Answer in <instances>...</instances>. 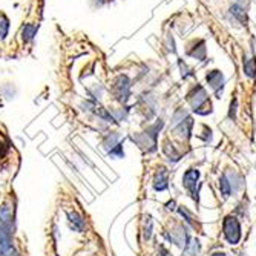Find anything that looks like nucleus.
Masks as SVG:
<instances>
[{"mask_svg": "<svg viewBox=\"0 0 256 256\" xmlns=\"http://www.w3.org/2000/svg\"><path fill=\"white\" fill-rule=\"evenodd\" d=\"M12 208L10 204L0 207V254L20 256L12 246Z\"/></svg>", "mask_w": 256, "mask_h": 256, "instance_id": "f257e3e1", "label": "nucleus"}, {"mask_svg": "<svg viewBox=\"0 0 256 256\" xmlns=\"http://www.w3.org/2000/svg\"><path fill=\"white\" fill-rule=\"evenodd\" d=\"M222 230H224V236L227 240L228 244L235 246L240 242L241 240V226L240 221L235 216H226L224 222H222Z\"/></svg>", "mask_w": 256, "mask_h": 256, "instance_id": "f03ea898", "label": "nucleus"}, {"mask_svg": "<svg viewBox=\"0 0 256 256\" xmlns=\"http://www.w3.org/2000/svg\"><path fill=\"white\" fill-rule=\"evenodd\" d=\"M238 175L235 172H226L221 178V182H220V189H221V194L224 198H228L232 194L238 192L241 182H235V178Z\"/></svg>", "mask_w": 256, "mask_h": 256, "instance_id": "7ed1b4c3", "label": "nucleus"}, {"mask_svg": "<svg viewBox=\"0 0 256 256\" xmlns=\"http://www.w3.org/2000/svg\"><path fill=\"white\" fill-rule=\"evenodd\" d=\"M188 102L190 103L192 109H194L195 112L200 114L202 104L207 103V94H206L204 88L200 86V84H196V88H194V89L189 92V94H188Z\"/></svg>", "mask_w": 256, "mask_h": 256, "instance_id": "20e7f679", "label": "nucleus"}, {"mask_svg": "<svg viewBox=\"0 0 256 256\" xmlns=\"http://www.w3.org/2000/svg\"><path fill=\"white\" fill-rule=\"evenodd\" d=\"M200 180V172L196 169H189L182 176V184L188 189L195 201H198V192H196V182Z\"/></svg>", "mask_w": 256, "mask_h": 256, "instance_id": "39448f33", "label": "nucleus"}, {"mask_svg": "<svg viewBox=\"0 0 256 256\" xmlns=\"http://www.w3.org/2000/svg\"><path fill=\"white\" fill-rule=\"evenodd\" d=\"M114 92H115V96H117L118 100H122V102L128 100V96H129V80H128V77L122 76L117 80V83H115V86H114Z\"/></svg>", "mask_w": 256, "mask_h": 256, "instance_id": "423d86ee", "label": "nucleus"}, {"mask_svg": "<svg viewBox=\"0 0 256 256\" xmlns=\"http://www.w3.org/2000/svg\"><path fill=\"white\" fill-rule=\"evenodd\" d=\"M207 83L210 84L215 90H216V96L220 97V88L222 89V83H224V77L220 71H212L207 77Z\"/></svg>", "mask_w": 256, "mask_h": 256, "instance_id": "0eeeda50", "label": "nucleus"}, {"mask_svg": "<svg viewBox=\"0 0 256 256\" xmlns=\"http://www.w3.org/2000/svg\"><path fill=\"white\" fill-rule=\"evenodd\" d=\"M155 189L156 190H164L168 188V170L164 168L158 169L156 175H155Z\"/></svg>", "mask_w": 256, "mask_h": 256, "instance_id": "6e6552de", "label": "nucleus"}, {"mask_svg": "<svg viewBox=\"0 0 256 256\" xmlns=\"http://www.w3.org/2000/svg\"><path fill=\"white\" fill-rule=\"evenodd\" d=\"M244 72L247 77H254L256 76V60L248 58L244 62Z\"/></svg>", "mask_w": 256, "mask_h": 256, "instance_id": "1a4fd4ad", "label": "nucleus"}, {"mask_svg": "<svg viewBox=\"0 0 256 256\" xmlns=\"http://www.w3.org/2000/svg\"><path fill=\"white\" fill-rule=\"evenodd\" d=\"M10 30V20L5 14H0V38H5Z\"/></svg>", "mask_w": 256, "mask_h": 256, "instance_id": "9d476101", "label": "nucleus"}, {"mask_svg": "<svg viewBox=\"0 0 256 256\" xmlns=\"http://www.w3.org/2000/svg\"><path fill=\"white\" fill-rule=\"evenodd\" d=\"M69 218H71V222H74V227L82 230L84 227V221L77 215V214H69Z\"/></svg>", "mask_w": 256, "mask_h": 256, "instance_id": "9b49d317", "label": "nucleus"}, {"mask_svg": "<svg viewBox=\"0 0 256 256\" xmlns=\"http://www.w3.org/2000/svg\"><path fill=\"white\" fill-rule=\"evenodd\" d=\"M34 32H36V28L34 26H26L25 30H23V40L30 42L34 37Z\"/></svg>", "mask_w": 256, "mask_h": 256, "instance_id": "f8f14e48", "label": "nucleus"}, {"mask_svg": "<svg viewBox=\"0 0 256 256\" xmlns=\"http://www.w3.org/2000/svg\"><path fill=\"white\" fill-rule=\"evenodd\" d=\"M180 214H181L182 216H186V221H188V222H190V224H192L194 227H196V224L194 222V216H192V215H190V214H189L188 210H186V208H182V207H181V208H180Z\"/></svg>", "mask_w": 256, "mask_h": 256, "instance_id": "ddd939ff", "label": "nucleus"}, {"mask_svg": "<svg viewBox=\"0 0 256 256\" xmlns=\"http://www.w3.org/2000/svg\"><path fill=\"white\" fill-rule=\"evenodd\" d=\"M235 108H236V100L232 103V110H230V118H235Z\"/></svg>", "mask_w": 256, "mask_h": 256, "instance_id": "4468645a", "label": "nucleus"}, {"mask_svg": "<svg viewBox=\"0 0 256 256\" xmlns=\"http://www.w3.org/2000/svg\"><path fill=\"white\" fill-rule=\"evenodd\" d=\"M5 150H6V148L2 143H0V160H2V156L5 155Z\"/></svg>", "mask_w": 256, "mask_h": 256, "instance_id": "2eb2a0df", "label": "nucleus"}, {"mask_svg": "<svg viewBox=\"0 0 256 256\" xmlns=\"http://www.w3.org/2000/svg\"><path fill=\"white\" fill-rule=\"evenodd\" d=\"M212 256H226V253H222V252H216V253H214Z\"/></svg>", "mask_w": 256, "mask_h": 256, "instance_id": "dca6fc26", "label": "nucleus"}]
</instances>
